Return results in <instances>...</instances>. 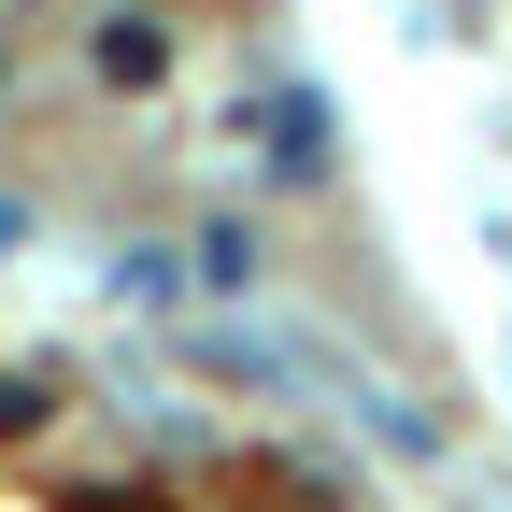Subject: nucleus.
Wrapping results in <instances>:
<instances>
[{
	"instance_id": "nucleus-1",
	"label": "nucleus",
	"mask_w": 512,
	"mask_h": 512,
	"mask_svg": "<svg viewBox=\"0 0 512 512\" xmlns=\"http://www.w3.org/2000/svg\"><path fill=\"white\" fill-rule=\"evenodd\" d=\"M100 72H114V86H143V72H171V43H157L143 15H114V29H100Z\"/></svg>"
},
{
	"instance_id": "nucleus-2",
	"label": "nucleus",
	"mask_w": 512,
	"mask_h": 512,
	"mask_svg": "<svg viewBox=\"0 0 512 512\" xmlns=\"http://www.w3.org/2000/svg\"><path fill=\"white\" fill-rule=\"evenodd\" d=\"M72 512H171V498H128V484H114V498H72Z\"/></svg>"
}]
</instances>
